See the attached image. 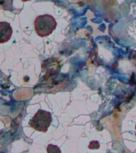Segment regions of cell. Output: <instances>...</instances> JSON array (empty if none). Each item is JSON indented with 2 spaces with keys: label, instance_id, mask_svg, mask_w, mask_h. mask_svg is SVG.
Instances as JSON below:
<instances>
[{
  "label": "cell",
  "instance_id": "1",
  "mask_svg": "<svg viewBox=\"0 0 136 153\" xmlns=\"http://www.w3.org/2000/svg\"><path fill=\"white\" fill-rule=\"evenodd\" d=\"M57 27V22L52 15L43 14L37 17L34 21V28L37 34L41 38L47 37Z\"/></svg>",
  "mask_w": 136,
  "mask_h": 153
},
{
  "label": "cell",
  "instance_id": "2",
  "mask_svg": "<svg viewBox=\"0 0 136 153\" xmlns=\"http://www.w3.org/2000/svg\"><path fill=\"white\" fill-rule=\"evenodd\" d=\"M52 123L51 112L39 109L30 121V126L36 131L46 132Z\"/></svg>",
  "mask_w": 136,
  "mask_h": 153
},
{
  "label": "cell",
  "instance_id": "3",
  "mask_svg": "<svg viewBox=\"0 0 136 153\" xmlns=\"http://www.w3.org/2000/svg\"><path fill=\"white\" fill-rule=\"evenodd\" d=\"M0 43L3 44V43L7 42L10 39L13 33V30L10 26V24L6 22H0Z\"/></svg>",
  "mask_w": 136,
  "mask_h": 153
},
{
  "label": "cell",
  "instance_id": "4",
  "mask_svg": "<svg viewBox=\"0 0 136 153\" xmlns=\"http://www.w3.org/2000/svg\"><path fill=\"white\" fill-rule=\"evenodd\" d=\"M61 152L60 148L56 145H52V144H49L47 147V152L51 153V152Z\"/></svg>",
  "mask_w": 136,
  "mask_h": 153
},
{
  "label": "cell",
  "instance_id": "5",
  "mask_svg": "<svg viewBox=\"0 0 136 153\" xmlns=\"http://www.w3.org/2000/svg\"><path fill=\"white\" fill-rule=\"evenodd\" d=\"M23 2H27V1H30V0H22Z\"/></svg>",
  "mask_w": 136,
  "mask_h": 153
},
{
  "label": "cell",
  "instance_id": "6",
  "mask_svg": "<svg viewBox=\"0 0 136 153\" xmlns=\"http://www.w3.org/2000/svg\"><path fill=\"white\" fill-rule=\"evenodd\" d=\"M135 128H136V126H135ZM135 135H136V134H135Z\"/></svg>",
  "mask_w": 136,
  "mask_h": 153
}]
</instances>
